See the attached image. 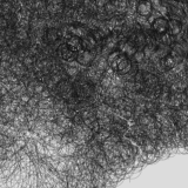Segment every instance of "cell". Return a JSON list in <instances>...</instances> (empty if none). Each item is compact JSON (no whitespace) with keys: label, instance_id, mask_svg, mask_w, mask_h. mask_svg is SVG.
Masks as SVG:
<instances>
[{"label":"cell","instance_id":"obj_1","mask_svg":"<svg viewBox=\"0 0 188 188\" xmlns=\"http://www.w3.org/2000/svg\"><path fill=\"white\" fill-rule=\"evenodd\" d=\"M144 56H145L144 53H138V54H136V60H138V61H141V60L144 59Z\"/></svg>","mask_w":188,"mask_h":188}]
</instances>
